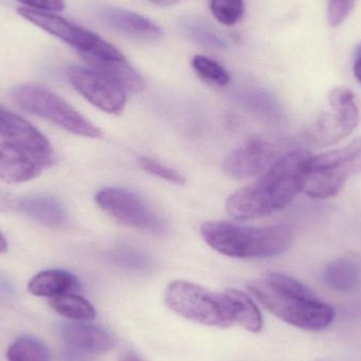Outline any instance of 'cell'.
<instances>
[{"instance_id": "obj_8", "label": "cell", "mask_w": 361, "mask_h": 361, "mask_svg": "<svg viewBox=\"0 0 361 361\" xmlns=\"http://www.w3.org/2000/svg\"><path fill=\"white\" fill-rule=\"evenodd\" d=\"M330 111L324 112L307 129V137L316 147H328L349 137L360 120L355 95L336 88L329 95Z\"/></svg>"}, {"instance_id": "obj_18", "label": "cell", "mask_w": 361, "mask_h": 361, "mask_svg": "<svg viewBox=\"0 0 361 361\" xmlns=\"http://www.w3.org/2000/svg\"><path fill=\"white\" fill-rule=\"evenodd\" d=\"M91 69L107 76L110 80L120 85L124 90L131 92H141L144 89V80L142 76L124 61L112 59H99L94 57L82 56Z\"/></svg>"}, {"instance_id": "obj_32", "label": "cell", "mask_w": 361, "mask_h": 361, "mask_svg": "<svg viewBox=\"0 0 361 361\" xmlns=\"http://www.w3.org/2000/svg\"><path fill=\"white\" fill-rule=\"evenodd\" d=\"M8 250V242H6V238L0 233V255L4 254Z\"/></svg>"}, {"instance_id": "obj_3", "label": "cell", "mask_w": 361, "mask_h": 361, "mask_svg": "<svg viewBox=\"0 0 361 361\" xmlns=\"http://www.w3.org/2000/svg\"><path fill=\"white\" fill-rule=\"evenodd\" d=\"M201 235L216 252L240 259L279 256L288 250L294 239V231L288 225L254 227L223 221L204 223Z\"/></svg>"}, {"instance_id": "obj_31", "label": "cell", "mask_w": 361, "mask_h": 361, "mask_svg": "<svg viewBox=\"0 0 361 361\" xmlns=\"http://www.w3.org/2000/svg\"><path fill=\"white\" fill-rule=\"evenodd\" d=\"M148 1L152 2V4H157V6H173V4H177L180 0H148Z\"/></svg>"}, {"instance_id": "obj_22", "label": "cell", "mask_w": 361, "mask_h": 361, "mask_svg": "<svg viewBox=\"0 0 361 361\" xmlns=\"http://www.w3.org/2000/svg\"><path fill=\"white\" fill-rule=\"evenodd\" d=\"M8 361H51L47 345L37 337L23 335L15 339L8 351Z\"/></svg>"}, {"instance_id": "obj_28", "label": "cell", "mask_w": 361, "mask_h": 361, "mask_svg": "<svg viewBox=\"0 0 361 361\" xmlns=\"http://www.w3.org/2000/svg\"><path fill=\"white\" fill-rule=\"evenodd\" d=\"M15 202L16 199L8 197V195L0 193V210L1 212H11L15 209Z\"/></svg>"}, {"instance_id": "obj_2", "label": "cell", "mask_w": 361, "mask_h": 361, "mask_svg": "<svg viewBox=\"0 0 361 361\" xmlns=\"http://www.w3.org/2000/svg\"><path fill=\"white\" fill-rule=\"evenodd\" d=\"M255 298L282 322L307 331L328 328L335 319L331 305L322 302L315 293L295 278L269 273L247 284Z\"/></svg>"}, {"instance_id": "obj_15", "label": "cell", "mask_w": 361, "mask_h": 361, "mask_svg": "<svg viewBox=\"0 0 361 361\" xmlns=\"http://www.w3.org/2000/svg\"><path fill=\"white\" fill-rule=\"evenodd\" d=\"M14 212H20L49 228H63L69 222L63 204L50 195H36L16 199Z\"/></svg>"}, {"instance_id": "obj_24", "label": "cell", "mask_w": 361, "mask_h": 361, "mask_svg": "<svg viewBox=\"0 0 361 361\" xmlns=\"http://www.w3.org/2000/svg\"><path fill=\"white\" fill-rule=\"evenodd\" d=\"M210 11L216 20L231 27L243 16V0H210Z\"/></svg>"}, {"instance_id": "obj_10", "label": "cell", "mask_w": 361, "mask_h": 361, "mask_svg": "<svg viewBox=\"0 0 361 361\" xmlns=\"http://www.w3.org/2000/svg\"><path fill=\"white\" fill-rule=\"evenodd\" d=\"M72 86L102 111L120 114L126 105V90L91 68L72 66L67 71Z\"/></svg>"}, {"instance_id": "obj_20", "label": "cell", "mask_w": 361, "mask_h": 361, "mask_svg": "<svg viewBox=\"0 0 361 361\" xmlns=\"http://www.w3.org/2000/svg\"><path fill=\"white\" fill-rule=\"evenodd\" d=\"M324 278L329 288L337 292H350L360 283V269L351 261L338 259L326 267Z\"/></svg>"}, {"instance_id": "obj_14", "label": "cell", "mask_w": 361, "mask_h": 361, "mask_svg": "<svg viewBox=\"0 0 361 361\" xmlns=\"http://www.w3.org/2000/svg\"><path fill=\"white\" fill-rule=\"evenodd\" d=\"M63 341L80 352L88 354H102L111 351L116 345V338L101 326L73 322L61 328Z\"/></svg>"}, {"instance_id": "obj_6", "label": "cell", "mask_w": 361, "mask_h": 361, "mask_svg": "<svg viewBox=\"0 0 361 361\" xmlns=\"http://www.w3.org/2000/svg\"><path fill=\"white\" fill-rule=\"evenodd\" d=\"M164 300L171 311L197 324L222 329L235 324L224 295L210 292L192 282H171L165 290Z\"/></svg>"}, {"instance_id": "obj_29", "label": "cell", "mask_w": 361, "mask_h": 361, "mask_svg": "<svg viewBox=\"0 0 361 361\" xmlns=\"http://www.w3.org/2000/svg\"><path fill=\"white\" fill-rule=\"evenodd\" d=\"M118 361H147L145 358L142 357L140 354L137 352L133 351V350H127V351L123 352L118 357Z\"/></svg>"}, {"instance_id": "obj_27", "label": "cell", "mask_w": 361, "mask_h": 361, "mask_svg": "<svg viewBox=\"0 0 361 361\" xmlns=\"http://www.w3.org/2000/svg\"><path fill=\"white\" fill-rule=\"evenodd\" d=\"M25 6L33 10L42 11V12H59L65 8L63 0H18Z\"/></svg>"}, {"instance_id": "obj_26", "label": "cell", "mask_w": 361, "mask_h": 361, "mask_svg": "<svg viewBox=\"0 0 361 361\" xmlns=\"http://www.w3.org/2000/svg\"><path fill=\"white\" fill-rule=\"evenodd\" d=\"M356 0H329L328 20L332 27L341 25L351 14Z\"/></svg>"}, {"instance_id": "obj_4", "label": "cell", "mask_w": 361, "mask_h": 361, "mask_svg": "<svg viewBox=\"0 0 361 361\" xmlns=\"http://www.w3.org/2000/svg\"><path fill=\"white\" fill-rule=\"evenodd\" d=\"M361 171V137L326 154L311 156L303 164L301 192L313 199L335 197L350 178Z\"/></svg>"}, {"instance_id": "obj_5", "label": "cell", "mask_w": 361, "mask_h": 361, "mask_svg": "<svg viewBox=\"0 0 361 361\" xmlns=\"http://www.w3.org/2000/svg\"><path fill=\"white\" fill-rule=\"evenodd\" d=\"M11 99L23 111L50 121L69 133L99 139L101 130L59 95L44 87L23 84L11 90Z\"/></svg>"}, {"instance_id": "obj_19", "label": "cell", "mask_w": 361, "mask_h": 361, "mask_svg": "<svg viewBox=\"0 0 361 361\" xmlns=\"http://www.w3.org/2000/svg\"><path fill=\"white\" fill-rule=\"evenodd\" d=\"M233 314L235 322L241 324L248 332L259 333L263 328L262 315L248 295L235 288L223 293Z\"/></svg>"}, {"instance_id": "obj_9", "label": "cell", "mask_w": 361, "mask_h": 361, "mask_svg": "<svg viewBox=\"0 0 361 361\" xmlns=\"http://www.w3.org/2000/svg\"><path fill=\"white\" fill-rule=\"evenodd\" d=\"M97 205L125 226L150 233H163L162 216L143 197L123 188H105L95 197Z\"/></svg>"}, {"instance_id": "obj_17", "label": "cell", "mask_w": 361, "mask_h": 361, "mask_svg": "<svg viewBox=\"0 0 361 361\" xmlns=\"http://www.w3.org/2000/svg\"><path fill=\"white\" fill-rule=\"evenodd\" d=\"M80 288V282L73 274L63 269H48L32 278L27 290L34 296L54 298Z\"/></svg>"}, {"instance_id": "obj_23", "label": "cell", "mask_w": 361, "mask_h": 361, "mask_svg": "<svg viewBox=\"0 0 361 361\" xmlns=\"http://www.w3.org/2000/svg\"><path fill=\"white\" fill-rule=\"evenodd\" d=\"M195 73L205 82L216 86H226L231 82L228 72L214 59L204 55H195L191 61Z\"/></svg>"}, {"instance_id": "obj_16", "label": "cell", "mask_w": 361, "mask_h": 361, "mask_svg": "<svg viewBox=\"0 0 361 361\" xmlns=\"http://www.w3.org/2000/svg\"><path fill=\"white\" fill-rule=\"evenodd\" d=\"M104 23L111 29L142 40H157L162 36V30L147 17L118 8H104L101 13Z\"/></svg>"}, {"instance_id": "obj_30", "label": "cell", "mask_w": 361, "mask_h": 361, "mask_svg": "<svg viewBox=\"0 0 361 361\" xmlns=\"http://www.w3.org/2000/svg\"><path fill=\"white\" fill-rule=\"evenodd\" d=\"M353 71L354 74H355V78H357L358 82L361 84V44L358 46V48L356 49Z\"/></svg>"}, {"instance_id": "obj_13", "label": "cell", "mask_w": 361, "mask_h": 361, "mask_svg": "<svg viewBox=\"0 0 361 361\" xmlns=\"http://www.w3.org/2000/svg\"><path fill=\"white\" fill-rule=\"evenodd\" d=\"M50 166L33 152L8 142L0 143V180L18 184L39 177Z\"/></svg>"}, {"instance_id": "obj_11", "label": "cell", "mask_w": 361, "mask_h": 361, "mask_svg": "<svg viewBox=\"0 0 361 361\" xmlns=\"http://www.w3.org/2000/svg\"><path fill=\"white\" fill-rule=\"evenodd\" d=\"M278 159L275 145L255 139L231 152L225 158L223 169L233 179H252L265 173Z\"/></svg>"}, {"instance_id": "obj_7", "label": "cell", "mask_w": 361, "mask_h": 361, "mask_svg": "<svg viewBox=\"0 0 361 361\" xmlns=\"http://www.w3.org/2000/svg\"><path fill=\"white\" fill-rule=\"evenodd\" d=\"M17 12L25 20L30 21L36 27L75 48L82 56L112 61L126 59L116 47L97 34L80 25H74L52 13L42 12L25 6L19 8Z\"/></svg>"}, {"instance_id": "obj_12", "label": "cell", "mask_w": 361, "mask_h": 361, "mask_svg": "<svg viewBox=\"0 0 361 361\" xmlns=\"http://www.w3.org/2000/svg\"><path fill=\"white\" fill-rule=\"evenodd\" d=\"M0 137L33 152L50 166L54 163V154L48 139L25 118L2 108H0Z\"/></svg>"}, {"instance_id": "obj_21", "label": "cell", "mask_w": 361, "mask_h": 361, "mask_svg": "<svg viewBox=\"0 0 361 361\" xmlns=\"http://www.w3.org/2000/svg\"><path fill=\"white\" fill-rule=\"evenodd\" d=\"M49 305L57 314L72 322H90L97 316L94 307L87 299L73 293L50 298Z\"/></svg>"}, {"instance_id": "obj_25", "label": "cell", "mask_w": 361, "mask_h": 361, "mask_svg": "<svg viewBox=\"0 0 361 361\" xmlns=\"http://www.w3.org/2000/svg\"><path fill=\"white\" fill-rule=\"evenodd\" d=\"M137 162H139L140 166L144 171L152 173V175L157 176V177L161 178V179L166 180L169 182L178 185H182L185 183V178L180 173H178L175 169H171V167L161 164L158 161L142 157V158L137 160Z\"/></svg>"}, {"instance_id": "obj_1", "label": "cell", "mask_w": 361, "mask_h": 361, "mask_svg": "<svg viewBox=\"0 0 361 361\" xmlns=\"http://www.w3.org/2000/svg\"><path fill=\"white\" fill-rule=\"evenodd\" d=\"M307 150L280 157L256 182L229 195L226 210L235 221H250L286 207L302 190Z\"/></svg>"}]
</instances>
